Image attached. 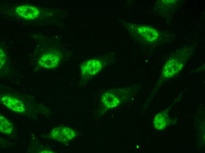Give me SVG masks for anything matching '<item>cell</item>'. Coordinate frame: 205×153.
I'll list each match as a JSON object with an SVG mask.
<instances>
[{
	"instance_id": "cell-7",
	"label": "cell",
	"mask_w": 205,
	"mask_h": 153,
	"mask_svg": "<svg viewBox=\"0 0 205 153\" xmlns=\"http://www.w3.org/2000/svg\"><path fill=\"white\" fill-rule=\"evenodd\" d=\"M138 33L147 41H153L159 36L158 32L154 29L146 26H141L138 28Z\"/></svg>"
},
{
	"instance_id": "cell-8",
	"label": "cell",
	"mask_w": 205,
	"mask_h": 153,
	"mask_svg": "<svg viewBox=\"0 0 205 153\" xmlns=\"http://www.w3.org/2000/svg\"><path fill=\"white\" fill-rule=\"evenodd\" d=\"M102 101L104 106L108 109L116 107L120 103L119 99L114 94L110 92L103 94L102 97Z\"/></svg>"
},
{
	"instance_id": "cell-3",
	"label": "cell",
	"mask_w": 205,
	"mask_h": 153,
	"mask_svg": "<svg viewBox=\"0 0 205 153\" xmlns=\"http://www.w3.org/2000/svg\"><path fill=\"white\" fill-rule=\"evenodd\" d=\"M1 101L6 107L14 112L22 113L25 110V105L22 101L11 96H3L1 98Z\"/></svg>"
},
{
	"instance_id": "cell-2",
	"label": "cell",
	"mask_w": 205,
	"mask_h": 153,
	"mask_svg": "<svg viewBox=\"0 0 205 153\" xmlns=\"http://www.w3.org/2000/svg\"><path fill=\"white\" fill-rule=\"evenodd\" d=\"M102 67L101 61L97 59H91L86 61L81 66V74L85 77H90L97 74Z\"/></svg>"
},
{
	"instance_id": "cell-9",
	"label": "cell",
	"mask_w": 205,
	"mask_h": 153,
	"mask_svg": "<svg viewBox=\"0 0 205 153\" xmlns=\"http://www.w3.org/2000/svg\"><path fill=\"white\" fill-rule=\"evenodd\" d=\"M169 117L166 113L161 112L157 114L155 117L153 125L157 129L162 130L165 128L169 122Z\"/></svg>"
},
{
	"instance_id": "cell-5",
	"label": "cell",
	"mask_w": 205,
	"mask_h": 153,
	"mask_svg": "<svg viewBox=\"0 0 205 153\" xmlns=\"http://www.w3.org/2000/svg\"><path fill=\"white\" fill-rule=\"evenodd\" d=\"M16 13L20 16L28 19H33L39 15V10L36 7L30 5H23L17 7Z\"/></svg>"
},
{
	"instance_id": "cell-11",
	"label": "cell",
	"mask_w": 205,
	"mask_h": 153,
	"mask_svg": "<svg viewBox=\"0 0 205 153\" xmlns=\"http://www.w3.org/2000/svg\"><path fill=\"white\" fill-rule=\"evenodd\" d=\"M0 67L4 65L5 61L6 55L4 52L0 49Z\"/></svg>"
},
{
	"instance_id": "cell-10",
	"label": "cell",
	"mask_w": 205,
	"mask_h": 153,
	"mask_svg": "<svg viewBox=\"0 0 205 153\" xmlns=\"http://www.w3.org/2000/svg\"><path fill=\"white\" fill-rule=\"evenodd\" d=\"M0 131L2 133L10 134L13 131V127L11 122L5 117L0 115Z\"/></svg>"
},
{
	"instance_id": "cell-6",
	"label": "cell",
	"mask_w": 205,
	"mask_h": 153,
	"mask_svg": "<svg viewBox=\"0 0 205 153\" xmlns=\"http://www.w3.org/2000/svg\"><path fill=\"white\" fill-rule=\"evenodd\" d=\"M183 64L175 59L168 61L165 65L163 69V74L166 77L173 76L182 69Z\"/></svg>"
},
{
	"instance_id": "cell-1",
	"label": "cell",
	"mask_w": 205,
	"mask_h": 153,
	"mask_svg": "<svg viewBox=\"0 0 205 153\" xmlns=\"http://www.w3.org/2000/svg\"><path fill=\"white\" fill-rule=\"evenodd\" d=\"M77 136L75 131L71 128L65 126H59L54 128L49 136L52 139L62 143H67Z\"/></svg>"
},
{
	"instance_id": "cell-4",
	"label": "cell",
	"mask_w": 205,
	"mask_h": 153,
	"mask_svg": "<svg viewBox=\"0 0 205 153\" xmlns=\"http://www.w3.org/2000/svg\"><path fill=\"white\" fill-rule=\"evenodd\" d=\"M60 57L57 54L51 52L44 54L39 59L38 63L41 67L47 69L57 67L59 64Z\"/></svg>"
}]
</instances>
